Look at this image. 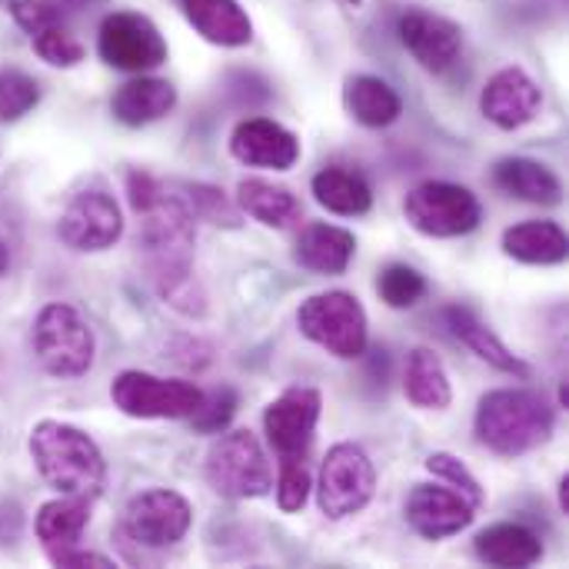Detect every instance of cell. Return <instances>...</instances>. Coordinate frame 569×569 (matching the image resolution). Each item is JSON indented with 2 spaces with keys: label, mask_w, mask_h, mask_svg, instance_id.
I'll list each match as a JSON object with an SVG mask.
<instances>
[{
  "label": "cell",
  "mask_w": 569,
  "mask_h": 569,
  "mask_svg": "<svg viewBox=\"0 0 569 569\" xmlns=\"http://www.w3.org/2000/svg\"><path fill=\"white\" fill-rule=\"evenodd\" d=\"M60 240L77 253L110 250L123 237V213L103 190H80L60 213Z\"/></svg>",
  "instance_id": "7c38bea8"
},
{
  "label": "cell",
  "mask_w": 569,
  "mask_h": 569,
  "mask_svg": "<svg viewBox=\"0 0 569 569\" xmlns=\"http://www.w3.org/2000/svg\"><path fill=\"white\" fill-rule=\"evenodd\" d=\"M237 203L247 217H253L263 227L273 230H290L303 220V207L300 200L280 187V183H267V180H240L237 187Z\"/></svg>",
  "instance_id": "484cf974"
},
{
  "label": "cell",
  "mask_w": 569,
  "mask_h": 569,
  "mask_svg": "<svg viewBox=\"0 0 569 569\" xmlns=\"http://www.w3.org/2000/svg\"><path fill=\"white\" fill-rule=\"evenodd\" d=\"M503 253L530 267H553L567 260L569 240L550 220H527L503 233Z\"/></svg>",
  "instance_id": "d4e9b609"
},
{
  "label": "cell",
  "mask_w": 569,
  "mask_h": 569,
  "mask_svg": "<svg viewBox=\"0 0 569 569\" xmlns=\"http://www.w3.org/2000/svg\"><path fill=\"white\" fill-rule=\"evenodd\" d=\"M403 390H407V400L417 407V410H447L450 400H453V387H450V377H447V367L443 360L427 350V347H417L410 357H407V380H403Z\"/></svg>",
  "instance_id": "83f0119b"
},
{
  "label": "cell",
  "mask_w": 569,
  "mask_h": 569,
  "mask_svg": "<svg viewBox=\"0 0 569 569\" xmlns=\"http://www.w3.org/2000/svg\"><path fill=\"white\" fill-rule=\"evenodd\" d=\"M297 327L307 340L323 347L327 353L340 360H357L367 353V310L363 303L347 290H327L313 293L297 310Z\"/></svg>",
  "instance_id": "5b68a950"
},
{
  "label": "cell",
  "mask_w": 569,
  "mask_h": 569,
  "mask_svg": "<svg viewBox=\"0 0 569 569\" xmlns=\"http://www.w3.org/2000/svg\"><path fill=\"white\" fill-rule=\"evenodd\" d=\"M173 107H177V87L163 77H143V73L127 80L110 100V113L127 127H147L153 120H163Z\"/></svg>",
  "instance_id": "d6986e66"
},
{
  "label": "cell",
  "mask_w": 569,
  "mask_h": 569,
  "mask_svg": "<svg viewBox=\"0 0 569 569\" xmlns=\"http://www.w3.org/2000/svg\"><path fill=\"white\" fill-rule=\"evenodd\" d=\"M377 490V470L363 447L357 443H337L327 450L320 463V480H317V503L323 517L330 520H347L360 513Z\"/></svg>",
  "instance_id": "9c48e42d"
},
{
  "label": "cell",
  "mask_w": 569,
  "mask_h": 569,
  "mask_svg": "<svg viewBox=\"0 0 569 569\" xmlns=\"http://www.w3.org/2000/svg\"><path fill=\"white\" fill-rule=\"evenodd\" d=\"M443 320H447V327H450V333L467 347V350H473L480 360H487L490 367H497L500 373H510V377H520V380H527L530 377V367L470 310V307H447L443 310Z\"/></svg>",
  "instance_id": "ac0fdd59"
},
{
  "label": "cell",
  "mask_w": 569,
  "mask_h": 569,
  "mask_svg": "<svg viewBox=\"0 0 569 569\" xmlns=\"http://www.w3.org/2000/svg\"><path fill=\"white\" fill-rule=\"evenodd\" d=\"M87 523H90V497L60 493V500H50V503L40 507V513L33 520V530H37V540H40L43 553L53 557L60 550L77 547Z\"/></svg>",
  "instance_id": "cb8c5ba5"
},
{
  "label": "cell",
  "mask_w": 569,
  "mask_h": 569,
  "mask_svg": "<svg viewBox=\"0 0 569 569\" xmlns=\"http://www.w3.org/2000/svg\"><path fill=\"white\" fill-rule=\"evenodd\" d=\"M187 193H190V213L193 217H203V220H210V223H233V207L227 203V197L220 193V190H213V187H187Z\"/></svg>",
  "instance_id": "d590c367"
},
{
  "label": "cell",
  "mask_w": 569,
  "mask_h": 569,
  "mask_svg": "<svg viewBox=\"0 0 569 569\" xmlns=\"http://www.w3.org/2000/svg\"><path fill=\"white\" fill-rule=\"evenodd\" d=\"M10 267V253H7V247H3V240H0V273Z\"/></svg>",
  "instance_id": "ab89813d"
},
{
  "label": "cell",
  "mask_w": 569,
  "mask_h": 569,
  "mask_svg": "<svg viewBox=\"0 0 569 569\" xmlns=\"http://www.w3.org/2000/svg\"><path fill=\"white\" fill-rule=\"evenodd\" d=\"M477 440L500 457H523L553 437V407L520 387L490 390L477 407Z\"/></svg>",
  "instance_id": "3957f363"
},
{
  "label": "cell",
  "mask_w": 569,
  "mask_h": 569,
  "mask_svg": "<svg viewBox=\"0 0 569 569\" xmlns=\"http://www.w3.org/2000/svg\"><path fill=\"white\" fill-rule=\"evenodd\" d=\"M313 197L337 217H363L373 207V190L357 170L327 167L313 177Z\"/></svg>",
  "instance_id": "f1b7e54d"
},
{
  "label": "cell",
  "mask_w": 569,
  "mask_h": 569,
  "mask_svg": "<svg viewBox=\"0 0 569 569\" xmlns=\"http://www.w3.org/2000/svg\"><path fill=\"white\" fill-rule=\"evenodd\" d=\"M560 510H563V513H569V477H563V480H560Z\"/></svg>",
  "instance_id": "f35d334b"
},
{
  "label": "cell",
  "mask_w": 569,
  "mask_h": 569,
  "mask_svg": "<svg viewBox=\"0 0 569 569\" xmlns=\"http://www.w3.org/2000/svg\"><path fill=\"white\" fill-rule=\"evenodd\" d=\"M320 410H323V400L313 387H290L263 410V430L280 460L307 457L313 433H317Z\"/></svg>",
  "instance_id": "4fadbf2b"
},
{
  "label": "cell",
  "mask_w": 569,
  "mask_h": 569,
  "mask_svg": "<svg viewBox=\"0 0 569 569\" xmlns=\"http://www.w3.org/2000/svg\"><path fill=\"white\" fill-rule=\"evenodd\" d=\"M357 253V237L343 227H333V223H310L303 227L300 240H297V263L313 270V273H327V277H337L350 267Z\"/></svg>",
  "instance_id": "7402d4cb"
},
{
  "label": "cell",
  "mask_w": 569,
  "mask_h": 569,
  "mask_svg": "<svg viewBox=\"0 0 569 569\" xmlns=\"http://www.w3.org/2000/svg\"><path fill=\"white\" fill-rule=\"evenodd\" d=\"M230 153L247 163V167H260V170H290L300 160V140L280 127L277 120L267 117H250L243 120L233 137H230Z\"/></svg>",
  "instance_id": "e0dca14e"
},
{
  "label": "cell",
  "mask_w": 569,
  "mask_h": 569,
  "mask_svg": "<svg viewBox=\"0 0 569 569\" xmlns=\"http://www.w3.org/2000/svg\"><path fill=\"white\" fill-rule=\"evenodd\" d=\"M493 183L517 197V200H527V203H540V207H553L563 200V183L560 177L540 163V160H530V157H507L493 167Z\"/></svg>",
  "instance_id": "44dd1931"
},
{
  "label": "cell",
  "mask_w": 569,
  "mask_h": 569,
  "mask_svg": "<svg viewBox=\"0 0 569 569\" xmlns=\"http://www.w3.org/2000/svg\"><path fill=\"white\" fill-rule=\"evenodd\" d=\"M33 357L57 380L83 377L97 357L90 323L70 303H47L33 320Z\"/></svg>",
  "instance_id": "277c9868"
},
{
  "label": "cell",
  "mask_w": 569,
  "mask_h": 569,
  "mask_svg": "<svg viewBox=\"0 0 569 569\" xmlns=\"http://www.w3.org/2000/svg\"><path fill=\"white\" fill-rule=\"evenodd\" d=\"M40 103V87L20 70H0V120H20Z\"/></svg>",
  "instance_id": "4dcf8cb0"
},
{
  "label": "cell",
  "mask_w": 569,
  "mask_h": 569,
  "mask_svg": "<svg viewBox=\"0 0 569 569\" xmlns=\"http://www.w3.org/2000/svg\"><path fill=\"white\" fill-rule=\"evenodd\" d=\"M30 40H33L37 57L47 60L50 67H77L83 60V43L63 23H50L40 33H33Z\"/></svg>",
  "instance_id": "1f68e13d"
},
{
  "label": "cell",
  "mask_w": 569,
  "mask_h": 569,
  "mask_svg": "<svg viewBox=\"0 0 569 569\" xmlns=\"http://www.w3.org/2000/svg\"><path fill=\"white\" fill-rule=\"evenodd\" d=\"M10 13H13V20L33 37V33H40L43 27H50V23H60V10L50 3V0H13L10 3Z\"/></svg>",
  "instance_id": "8d00e7d4"
},
{
  "label": "cell",
  "mask_w": 569,
  "mask_h": 569,
  "mask_svg": "<svg viewBox=\"0 0 569 569\" xmlns=\"http://www.w3.org/2000/svg\"><path fill=\"white\" fill-rule=\"evenodd\" d=\"M140 213V247L153 290L163 303L187 317L203 313V290L193 277V213L180 197L163 193V187L137 210Z\"/></svg>",
  "instance_id": "6da1fadb"
},
{
  "label": "cell",
  "mask_w": 569,
  "mask_h": 569,
  "mask_svg": "<svg viewBox=\"0 0 569 569\" xmlns=\"http://www.w3.org/2000/svg\"><path fill=\"white\" fill-rule=\"evenodd\" d=\"M30 457L43 483L67 497H97L107 480V463L100 447L77 427L40 420L30 430Z\"/></svg>",
  "instance_id": "7a4b0ae2"
},
{
  "label": "cell",
  "mask_w": 569,
  "mask_h": 569,
  "mask_svg": "<svg viewBox=\"0 0 569 569\" xmlns=\"http://www.w3.org/2000/svg\"><path fill=\"white\" fill-rule=\"evenodd\" d=\"M403 213L413 230L427 237H440V240L473 233L483 220V207L477 193L447 180H427L413 187L403 200Z\"/></svg>",
  "instance_id": "52a82bcc"
},
{
  "label": "cell",
  "mask_w": 569,
  "mask_h": 569,
  "mask_svg": "<svg viewBox=\"0 0 569 569\" xmlns=\"http://www.w3.org/2000/svg\"><path fill=\"white\" fill-rule=\"evenodd\" d=\"M203 477H207L210 490L227 500H257V497H267L273 487L270 460L250 430L223 433L207 450Z\"/></svg>",
  "instance_id": "8992f818"
},
{
  "label": "cell",
  "mask_w": 569,
  "mask_h": 569,
  "mask_svg": "<svg viewBox=\"0 0 569 569\" xmlns=\"http://www.w3.org/2000/svg\"><path fill=\"white\" fill-rule=\"evenodd\" d=\"M477 517V507L457 490L417 483L407 497V523L427 540H447L463 533Z\"/></svg>",
  "instance_id": "5bb4252c"
},
{
  "label": "cell",
  "mask_w": 569,
  "mask_h": 569,
  "mask_svg": "<svg viewBox=\"0 0 569 569\" xmlns=\"http://www.w3.org/2000/svg\"><path fill=\"white\" fill-rule=\"evenodd\" d=\"M377 293L387 307L393 310H407L417 307L427 293V280L420 270L407 267V263H390L380 277H377Z\"/></svg>",
  "instance_id": "f546056e"
},
{
  "label": "cell",
  "mask_w": 569,
  "mask_h": 569,
  "mask_svg": "<svg viewBox=\"0 0 569 569\" xmlns=\"http://www.w3.org/2000/svg\"><path fill=\"white\" fill-rule=\"evenodd\" d=\"M310 470L303 460H280V477H277V507L283 513H300L310 500Z\"/></svg>",
  "instance_id": "836d02e7"
},
{
  "label": "cell",
  "mask_w": 569,
  "mask_h": 569,
  "mask_svg": "<svg viewBox=\"0 0 569 569\" xmlns=\"http://www.w3.org/2000/svg\"><path fill=\"white\" fill-rule=\"evenodd\" d=\"M97 50L110 67L127 73H143L167 60V40L157 30V23L143 13H127V10L110 13L100 23Z\"/></svg>",
  "instance_id": "30bf717a"
},
{
  "label": "cell",
  "mask_w": 569,
  "mask_h": 569,
  "mask_svg": "<svg viewBox=\"0 0 569 569\" xmlns=\"http://www.w3.org/2000/svg\"><path fill=\"white\" fill-rule=\"evenodd\" d=\"M397 33L403 40V47L420 60V67L443 73L457 63L460 50H463V33L453 20L440 17V13H427V10H410L400 17Z\"/></svg>",
  "instance_id": "9a60e30c"
},
{
  "label": "cell",
  "mask_w": 569,
  "mask_h": 569,
  "mask_svg": "<svg viewBox=\"0 0 569 569\" xmlns=\"http://www.w3.org/2000/svg\"><path fill=\"white\" fill-rule=\"evenodd\" d=\"M193 523L190 503L173 490H147L137 493L123 510V533L150 550L177 547Z\"/></svg>",
  "instance_id": "8fae6325"
},
{
  "label": "cell",
  "mask_w": 569,
  "mask_h": 569,
  "mask_svg": "<svg viewBox=\"0 0 569 569\" xmlns=\"http://www.w3.org/2000/svg\"><path fill=\"white\" fill-rule=\"evenodd\" d=\"M477 557L487 567L500 569H527L543 560V543L540 537L523 527V523H493L473 540Z\"/></svg>",
  "instance_id": "ffe728a7"
},
{
  "label": "cell",
  "mask_w": 569,
  "mask_h": 569,
  "mask_svg": "<svg viewBox=\"0 0 569 569\" xmlns=\"http://www.w3.org/2000/svg\"><path fill=\"white\" fill-rule=\"evenodd\" d=\"M193 30L217 47H243L253 37V23L237 0H180Z\"/></svg>",
  "instance_id": "603a6c76"
},
{
  "label": "cell",
  "mask_w": 569,
  "mask_h": 569,
  "mask_svg": "<svg viewBox=\"0 0 569 569\" xmlns=\"http://www.w3.org/2000/svg\"><path fill=\"white\" fill-rule=\"evenodd\" d=\"M233 413H237V390L233 387H217V390L203 393V400L193 410L190 423L200 433H223L230 427Z\"/></svg>",
  "instance_id": "d6a6232c"
},
{
  "label": "cell",
  "mask_w": 569,
  "mask_h": 569,
  "mask_svg": "<svg viewBox=\"0 0 569 569\" xmlns=\"http://www.w3.org/2000/svg\"><path fill=\"white\" fill-rule=\"evenodd\" d=\"M427 470L433 473V477H440L443 483H450L460 497H467L477 510L483 507V487H480V480L467 470V463L463 460H457L453 453H433L430 460H427Z\"/></svg>",
  "instance_id": "e575fe53"
},
{
  "label": "cell",
  "mask_w": 569,
  "mask_h": 569,
  "mask_svg": "<svg viewBox=\"0 0 569 569\" xmlns=\"http://www.w3.org/2000/svg\"><path fill=\"white\" fill-rule=\"evenodd\" d=\"M110 400L133 420H190L203 390L187 380H163L143 370H123L110 383Z\"/></svg>",
  "instance_id": "ba28073f"
},
{
  "label": "cell",
  "mask_w": 569,
  "mask_h": 569,
  "mask_svg": "<svg viewBox=\"0 0 569 569\" xmlns=\"http://www.w3.org/2000/svg\"><path fill=\"white\" fill-rule=\"evenodd\" d=\"M343 107L363 127H390L403 110L400 93L387 80H380L373 73H357V77L347 80Z\"/></svg>",
  "instance_id": "4316f807"
},
{
  "label": "cell",
  "mask_w": 569,
  "mask_h": 569,
  "mask_svg": "<svg viewBox=\"0 0 569 569\" xmlns=\"http://www.w3.org/2000/svg\"><path fill=\"white\" fill-rule=\"evenodd\" d=\"M543 97L540 87L533 83V77L520 67H503L497 70L483 93H480V110L483 117L500 127V130H517L523 123H530L540 110Z\"/></svg>",
  "instance_id": "2e32d148"
},
{
  "label": "cell",
  "mask_w": 569,
  "mask_h": 569,
  "mask_svg": "<svg viewBox=\"0 0 569 569\" xmlns=\"http://www.w3.org/2000/svg\"><path fill=\"white\" fill-rule=\"evenodd\" d=\"M47 560L60 569H110L113 567L107 557H100V553H87V550H80V547L60 550V553H53V557H47Z\"/></svg>",
  "instance_id": "74e56055"
}]
</instances>
